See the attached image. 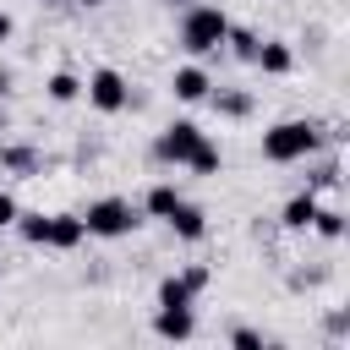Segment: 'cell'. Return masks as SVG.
<instances>
[{
    "mask_svg": "<svg viewBox=\"0 0 350 350\" xmlns=\"http://www.w3.org/2000/svg\"><path fill=\"white\" fill-rule=\"evenodd\" d=\"M44 88H49V98H55V104H71V98H77V93H82V82H77V77H71V71H55V77H49V82H44Z\"/></svg>",
    "mask_w": 350,
    "mask_h": 350,
    "instance_id": "18",
    "label": "cell"
},
{
    "mask_svg": "<svg viewBox=\"0 0 350 350\" xmlns=\"http://www.w3.org/2000/svg\"><path fill=\"white\" fill-rule=\"evenodd\" d=\"M230 345H235V350H262V334H257V328H235Z\"/></svg>",
    "mask_w": 350,
    "mask_h": 350,
    "instance_id": "20",
    "label": "cell"
},
{
    "mask_svg": "<svg viewBox=\"0 0 350 350\" xmlns=\"http://www.w3.org/2000/svg\"><path fill=\"white\" fill-rule=\"evenodd\" d=\"M219 164H224V153H219V148H213L208 137H202V142H197V153L186 159V170H191V175H213Z\"/></svg>",
    "mask_w": 350,
    "mask_h": 350,
    "instance_id": "13",
    "label": "cell"
},
{
    "mask_svg": "<svg viewBox=\"0 0 350 350\" xmlns=\"http://www.w3.org/2000/svg\"><path fill=\"white\" fill-rule=\"evenodd\" d=\"M312 230H317L323 241H339V235H345V213H339V208H317V213H312Z\"/></svg>",
    "mask_w": 350,
    "mask_h": 350,
    "instance_id": "16",
    "label": "cell"
},
{
    "mask_svg": "<svg viewBox=\"0 0 350 350\" xmlns=\"http://www.w3.org/2000/svg\"><path fill=\"white\" fill-rule=\"evenodd\" d=\"M252 66H257V71H268V77H284V71L295 66V49H290V44H279V38H262V44H257V55H252Z\"/></svg>",
    "mask_w": 350,
    "mask_h": 350,
    "instance_id": "8",
    "label": "cell"
},
{
    "mask_svg": "<svg viewBox=\"0 0 350 350\" xmlns=\"http://www.w3.org/2000/svg\"><path fill=\"white\" fill-rule=\"evenodd\" d=\"M224 33H230V16L219 11V5H191L186 16H180V49L186 55H219V44H224Z\"/></svg>",
    "mask_w": 350,
    "mask_h": 350,
    "instance_id": "2",
    "label": "cell"
},
{
    "mask_svg": "<svg viewBox=\"0 0 350 350\" xmlns=\"http://www.w3.org/2000/svg\"><path fill=\"white\" fill-rule=\"evenodd\" d=\"M82 93H88V104H93L98 115H120V109L131 104V88H126V77H120L115 66H98V71L82 82Z\"/></svg>",
    "mask_w": 350,
    "mask_h": 350,
    "instance_id": "4",
    "label": "cell"
},
{
    "mask_svg": "<svg viewBox=\"0 0 350 350\" xmlns=\"http://www.w3.org/2000/svg\"><path fill=\"white\" fill-rule=\"evenodd\" d=\"M197 142H202V126H197V120H170V126L159 131V148H153V153H159L164 164H186V159L197 153Z\"/></svg>",
    "mask_w": 350,
    "mask_h": 350,
    "instance_id": "5",
    "label": "cell"
},
{
    "mask_svg": "<svg viewBox=\"0 0 350 350\" xmlns=\"http://www.w3.org/2000/svg\"><path fill=\"white\" fill-rule=\"evenodd\" d=\"M16 230L27 246H44L49 241V213H16Z\"/></svg>",
    "mask_w": 350,
    "mask_h": 350,
    "instance_id": "14",
    "label": "cell"
},
{
    "mask_svg": "<svg viewBox=\"0 0 350 350\" xmlns=\"http://www.w3.org/2000/svg\"><path fill=\"white\" fill-rule=\"evenodd\" d=\"M312 213H317V191H301L284 202V230H312Z\"/></svg>",
    "mask_w": 350,
    "mask_h": 350,
    "instance_id": "12",
    "label": "cell"
},
{
    "mask_svg": "<svg viewBox=\"0 0 350 350\" xmlns=\"http://www.w3.org/2000/svg\"><path fill=\"white\" fill-rule=\"evenodd\" d=\"M153 328H159V339H191L197 334V317H191V306H159Z\"/></svg>",
    "mask_w": 350,
    "mask_h": 350,
    "instance_id": "10",
    "label": "cell"
},
{
    "mask_svg": "<svg viewBox=\"0 0 350 350\" xmlns=\"http://www.w3.org/2000/svg\"><path fill=\"white\" fill-rule=\"evenodd\" d=\"M317 142H323L317 120H279V126L262 131V159L268 164H295V159L317 153Z\"/></svg>",
    "mask_w": 350,
    "mask_h": 350,
    "instance_id": "1",
    "label": "cell"
},
{
    "mask_svg": "<svg viewBox=\"0 0 350 350\" xmlns=\"http://www.w3.org/2000/svg\"><path fill=\"white\" fill-rule=\"evenodd\" d=\"M5 164H11V170H33V153H27V148H11Z\"/></svg>",
    "mask_w": 350,
    "mask_h": 350,
    "instance_id": "22",
    "label": "cell"
},
{
    "mask_svg": "<svg viewBox=\"0 0 350 350\" xmlns=\"http://www.w3.org/2000/svg\"><path fill=\"white\" fill-rule=\"evenodd\" d=\"M82 213H49V241L44 246H55V252H71V246H82Z\"/></svg>",
    "mask_w": 350,
    "mask_h": 350,
    "instance_id": "9",
    "label": "cell"
},
{
    "mask_svg": "<svg viewBox=\"0 0 350 350\" xmlns=\"http://www.w3.org/2000/svg\"><path fill=\"white\" fill-rule=\"evenodd\" d=\"M224 44H230V55H235V60H252L262 38H257V33H246V27H230V33H224Z\"/></svg>",
    "mask_w": 350,
    "mask_h": 350,
    "instance_id": "17",
    "label": "cell"
},
{
    "mask_svg": "<svg viewBox=\"0 0 350 350\" xmlns=\"http://www.w3.org/2000/svg\"><path fill=\"white\" fill-rule=\"evenodd\" d=\"M82 5H98V0H82Z\"/></svg>",
    "mask_w": 350,
    "mask_h": 350,
    "instance_id": "26",
    "label": "cell"
},
{
    "mask_svg": "<svg viewBox=\"0 0 350 350\" xmlns=\"http://www.w3.org/2000/svg\"><path fill=\"white\" fill-rule=\"evenodd\" d=\"M191 295H197V290H191L180 273H170V279L159 284V306H191Z\"/></svg>",
    "mask_w": 350,
    "mask_h": 350,
    "instance_id": "15",
    "label": "cell"
},
{
    "mask_svg": "<svg viewBox=\"0 0 350 350\" xmlns=\"http://www.w3.org/2000/svg\"><path fill=\"white\" fill-rule=\"evenodd\" d=\"M164 224H170V230H175L180 241H202V235H208V213H202L197 202H186V197L175 202V213H170Z\"/></svg>",
    "mask_w": 350,
    "mask_h": 350,
    "instance_id": "7",
    "label": "cell"
},
{
    "mask_svg": "<svg viewBox=\"0 0 350 350\" xmlns=\"http://www.w3.org/2000/svg\"><path fill=\"white\" fill-rule=\"evenodd\" d=\"M11 33H16V22H11V16H5V11H0V44H5V38H11Z\"/></svg>",
    "mask_w": 350,
    "mask_h": 350,
    "instance_id": "24",
    "label": "cell"
},
{
    "mask_svg": "<svg viewBox=\"0 0 350 350\" xmlns=\"http://www.w3.org/2000/svg\"><path fill=\"white\" fill-rule=\"evenodd\" d=\"M142 219H137V208L126 202V197H98V202H88V213H82V230L88 235H98V241H120V235H131Z\"/></svg>",
    "mask_w": 350,
    "mask_h": 350,
    "instance_id": "3",
    "label": "cell"
},
{
    "mask_svg": "<svg viewBox=\"0 0 350 350\" xmlns=\"http://www.w3.org/2000/svg\"><path fill=\"white\" fill-rule=\"evenodd\" d=\"M175 202H180V186H175V180H159V186H148V197H142L148 219H170Z\"/></svg>",
    "mask_w": 350,
    "mask_h": 350,
    "instance_id": "11",
    "label": "cell"
},
{
    "mask_svg": "<svg viewBox=\"0 0 350 350\" xmlns=\"http://www.w3.org/2000/svg\"><path fill=\"white\" fill-rule=\"evenodd\" d=\"M208 98H213V109H219V115H246V109H252V98H246V93H208Z\"/></svg>",
    "mask_w": 350,
    "mask_h": 350,
    "instance_id": "19",
    "label": "cell"
},
{
    "mask_svg": "<svg viewBox=\"0 0 350 350\" xmlns=\"http://www.w3.org/2000/svg\"><path fill=\"white\" fill-rule=\"evenodd\" d=\"M16 213H22V208H16V197H11V191H0V230H5V224H16Z\"/></svg>",
    "mask_w": 350,
    "mask_h": 350,
    "instance_id": "21",
    "label": "cell"
},
{
    "mask_svg": "<svg viewBox=\"0 0 350 350\" xmlns=\"http://www.w3.org/2000/svg\"><path fill=\"white\" fill-rule=\"evenodd\" d=\"M0 137H5V109H0Z\"/></svg>",
    "mask_w": 350,
    "mask_h": 350,
    "instance_id": "25",
    "label": "cell"
},
{
    "mask_svg": "<svg viewBox=\"0 0 350 350\" xmlns=\"http://www.w3.org/2000/svg\"><path fill=\"white\" fill-rule=\"evenodd\" d=\"M180 279H186V284H191V290H208V268H186V273H180Z\"/></svg>",
    "mask_w": 350,
    "mask_h": 350,
    "instance_id": "23",
    "label": "cell"
},
{
    "mask_svg": "<svg viewBox=\"0 0 350 350\" xmlns=\"http://www.w3.org/2000/svg\"><path fill=\"white\" fill-rule=\"evenodd\" d=\"M170 88H175L180 104H202V98L213 93V77H208V66H180V71L170 77Z\"/></svg>",
    "mask_w": 350,
    "mask_h": 350,
    "instance_id": "6",
    "label": "cell"
}]
</instances>
